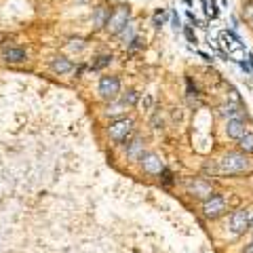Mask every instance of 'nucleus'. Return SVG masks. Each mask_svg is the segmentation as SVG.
<instances>
[{
	"mask_svg": "<svg viewBox=\"0 0 253 253\" xmlns=\"http://www.w3.org/2000/svg\"><path fill=\"white\" fill-rule=\"evenodd\" d=\"M217 169L224 175H239L249 169V158L245 152H228L217 161Z\"/></svg>",
	"mask_w": 253,
	"mask_h": 253,
	"instance_id": "f257e3e1",
	"label": "nucleus"
},
{
	"mask_svg": "<svg viewBox=\"0 0 253 253\" xmlns=\"http://www.w3.org/2000/svg\"><path fill=\"white\" fill-rule=\"evenodd\" d=\"M131 133H133V121L131 118H125V116L116 118V121H112L108 126V135L114 144H123V141H126Z\"/></svg>",
	"mask_w": 253,
	"mask_h": 253,
	"instance_id": "f03ea898",
	"label": "nucleus"
},
{
	"mask_svg": "<svg viewBox=\"0 0 253 253\" xmlns=\"http://www.w3.org/2000/svg\"><path fill=\"white\" fill-rule=\"evenodd\" d=\"M131 21V9L126 4H121V6H116V9L110 13V19H108V23H106V32L108 34H118L126 23Z\"/></svg>",
	"mask_w": 253,
	"mask_h": 253,
	"instance_id": "7ed1b4c3",
	"label": "nucleus"
},
{
	"mask_svg": "<svg viewBox=\"0 0 253 253\" xmlns=\"http://www.w3.org/2000/svg\"><path fill=\"white\" fill-rule=\"evenodd\" d=\"M97 93L101 99L106 101H112L118 97V93H121V81H118V76H101L99 78V84H97Z\"/></svg>",
	"mask_w": 253,
	"mask_h": 253,
	"instance_id": "20e7f679",
	"label": "nucleus"
},
{
	"mask_svg": "<svg viewBox=\"0 0 253 253\" xmlns=\"http://www.w3.org/2000/svg\"><path fill=\"white\" fill-rule=\"evenodd\" d=\"M226 207L228 205H226L224 194H211L209 199H205V203H203V215L207 219H215L226 211Z\"/></svg>",
	"mask_w": 253,
	"mask_h": 253,
	"instance_id": "39448f33",
	"label": "nucleus"
},
{
	"mask_svg": "<svg viewBox=\"0 0 253 253\" xmlns=\"http://www.w3.org/2000/svg\"><path fill=\"white\" fill-rule=\"evenodd\" d=\"M251 228V211L249 209H236L230 215V230L234 234H245Z\"/></svg>",
	"mask_w": 253,
	"mask_h": 253,
	"instance_id": "423d86ee",
	"label": "nucleus"
},
{
	"mask_svg": "<svg viewBox=\"0 0 253 253\" xmlns=\"http://www.w3.org/2000/svg\"><path fill=\"white\" fill-rule=\"evenodd\" d=\"M139 163H141L144 173H148V175H161L165 171V161L156 152H144V156L139 158Z\"/></svg>",
	"mask_w": 253,
	"mask_h": 253,
	"instance_id": "0eeeda50",
	"label": "nucleus"
},
{
	"mask_svg": "<svg viewBox=\"0 0 253 253\" xmlns=\"http://www.w3.org/2000/svg\"><path fill=\"white\" fill-rule=\"evenodd\" d=\"M186 190H188V194L196 196V199H209V196L213 194L211 184L205 181V179H190L186 184Z\"/></svg>",
	"mask_w": 253,
	"mask_h": 253,
	"instance_id": "6e6552de",
	"label": "nucleus"
},
{
	"mask_svg": "<svg viewBox=\"0 0 253 253\" xmlns=\"http://www.w3.org/2000/svg\"><path fill=\"white\" fill-rule=\"evenodd\" d=\"M245 133H247V126H245L243 118H228V121H226V135L230 139L239 141Z\"/></svg>",
	"mask_w": 253,
	"mask_h": 253,
	"instance_id": "1a4fd4ad",
	"label": "nucleus"
},
{
	"mask_svg": "<svg viewBox=\"0 0 253 253\" xmlns=\"http://www.w3.org/2000/svg\"><path fill=\"white\" fill-rule=\"evenodd\" d=\"M2 59L6 63H23L28 59V53L19 49V46H4L2 49Z\"/></svg>",
	"mask_w": 253,
	"mask_h": 253,
	"instance_id": "9d476101",
	"label": "nucleus"
},
{
	"mask_svg": "<svg viewBox=\"0 0 253 253\" xmlns=\"http://www.w3.org/2000/svg\"><path fill=\"white\" fill-rule=\"evenodd\" d=\"M243 114V106H241V101H228V104L224 106H219V116H224L226 121L228 118H241Z\"/></svg>",
	"mask_w": 253,
	"mask_h": 253,
	"instance_id": "9b49d317",
	"label": "nucleus"
},
{
	"mask_svg": "<svg viewBox=\"0 0 253 253\" xmlns=\"http://www.w3.org/2000/svg\"><path fill=\"white\" fill-rule=\"evenodd\" d=\"M110 11L106 4H99L97 9H95V15H93V28L95 30H106V23L110 19Z\"/></svg>",
	"mask_w": 253,
	"mask_h": 253,
	"instance_id": "f8f14e48",
	"label": "nucleus"
},
{
	"mask_svg": "<svg viewBox=\"0 0 253 253\" xmlns=\"http://www.w3.org/2000/svg\"><path fill=\"white\" fill-rule=\"evenodd\" d=\"M51 70L55 74H70L74 70V63L70 61L68 57H53V61H51Z\"/></svg>",
	"mask_w": 253,
	"mask_h": 253,
	"instance_id": "ddd939ff",
	"label": "nucleus"
},
{
	"mask_svg": "<svg viewBox=\"0 0 253 253\" xmlns=\"http://www.w3.org/2000/svg\"><path fill=\"white\" fill-rule=\"evenodd\" d=\"M141 156H144V139H141V137H135L129 146H126V158L135 163V161H139Z\"/></svg>",
	"mask_w": 253,
	"mask_h": 253,
	"instance_id": "4468645a",
	"label": "nucleus"
},
{
	"mask_svg": "<svg viewBox=\"0 0 253 253\" xmlns=\"http://www.w3.org/2000/svg\"><path fill=\"white\" fill-rule=\"evenodd\" d=\"M116 36H118V41H121L123 44H129L133 38L137 36V26H135V21H129L121 32H118Z\"/></svg>",
	"mask_w": 253,
	"mask_h": 253,
	"instance_id": "2eb2a0df",
	"label": "nucleus"
},
{
	"mask_svg": "<svg viewBox=\"0 0 253 253\" xmlns=\"http://www.w3.org/2000/svg\"><path fill=\"white\" fill-rule=\"evenodd\" d=\"M125 110H126V106L123 104V101H114V99H112V101H110V104L106 106L104 114H106V116H121Z\"/></svg>",
	"mask_w": 253,
	"mask_h": 253,
	"instance_id": "dca6fc26",
	"label": "nucleus"
},
{
	"mask_svg": "<svg viewBox=\"0 0 253 253\" xmlns=\"http://www.w3.org/2000/svg\"><path fill=\"white\" fill-rule=\"evenodd\" d=\"M239 148L245 154H253V133H245V135L239 139Z\"/></svg>",
	"mask_w": 253,
	"mask_h": 253,
	"instance_id": "f3484780",
	"label": "nucleus"
},
{
	"mask_svg": "<svg viewBox=\"0 0 253 253\" xmlns=\"http://www.w3.org/2000/svg\"><path fill=\"white\" fill-rule=\"evenodd\" d=\"M121 101H123L126 108H129V106H137V104H139V93L133 91V89H129V91H126L123 97H121Z\"/></svg>",
	"mask_w": 253,
	"mask_h": 253,
	"instance_id": "a211bd4d",
	"label": "nucleus"
},
{
	"mask_svg": "<svg viewBox=\"0 0 253 253\" xmlns=\"http://www.w3.org/2000/svg\"><path fill=\"white\" fill-rule=\"evenodd\" d=\"M110 61H112V55H99L97 61H93L91 70H101V68H106Z\"/></svg>",
	"mask_w": 253,
	"mask_h": 253,
	"instance_id": "6ab92c4d",
	"label": "nucleus"
},
{
	"mask_svg": "<svg viewBox=\"0 0 253 253\" xmlns=\"http://www.w3.org/2000/svg\"><path fill=\"white\" fill-rule=\"evenodd\" d=\"M139 106H141V110H146V112H148V110H152V106H154V95L152 93H146L144 97L139 99Z\"/></svg>",
	"mask_w": 253,
	"mask_h": 253,
	"instance_id": "aec40b11",
	"label": "nucleus"
},
{
	"mask_svg": "<svg viewBox=\"0 0 253 253\" xmlns=\"http://www.w3.org/2000/svg\"><path fill=\"white\" fill-rule=\"evenodd\" d=\"M144 42H146V41H144L141 36H135L129 44H126V49H129L131 53H135V51H139V49H144Z\"/></svg>",
	"mask_w": 253,
	"mask_h": 253,
	"instance_id": "412c9836",
	"label": "nucleus"
},
{
	"mask_svg": "<svg viewBox=\"0 0 253 253\" xmlns=\"http://www.w3.org/2000/svg\"><path fill=\"white\" fill-rule=\"evenodd\" d=\"M207 15L211 19H217V15H219V9H217V4H215V0H211V4H207Z\"/></svg>",
	"mask_w": 253,
	"mask_h": 253,
	"instance_id": "4be33fe9",
	"label": "nucleus"
},
{
	"mask_svg": "<svg viewBox=\"0 0 253 253\" xmlns=\"http://www.w3.org/2000/svg\"><path fill=\"white\" fill-rule=\"evenodd\" d=\"M165 19H167V13H165L163 9L154 13V26H156V28H161L163 23H165Z\"/></svg>",
	"mask_w": 253,
	"mask_h": 253,
	"instance_id": "5701e85b",
	"label": "nucleus"
},
{
	"mask_svg": "<svg viewBox=\"0 0 253 253\" xmlns=\"http://www.w3.org/2000/svg\"><path fill=\"white\" fill-rule=\"evenodd\" d=\"M243 13H245V17H247L249 21L253 19V0H247V2L243 4Z\"/></svg>",
	"mask_w": 253,
	"mask_h": 253,
	"instance_id": "b1692460",
	"label": "nucleus"
},
{
	"mask_svg": "<svg viewBox=\"0 0 253 253\" xmlns=\"http://www.w3.org/2000/svg\"><path fill=\"white\" fill-rule=\"evenodd\" d=\"M184 34H186V38H188V42H194V44H196V34H194L192 28L186 26V28H184Z\"/></svg>",
	"mask_w": 253,
	"mask_h": 253,
	"instance_id": "393cba45",
	"label": "nucleus"
},
{
	"mask_svg": "<svg viewBox=\"0 0 253 253\" xmlns=\"http://www.w3.org/2000/svg\"><path fill=\"white\" fill-rule=\"evenodd\" d=\"M161 175H163V184H165V186H169V184H173V175H171V171H169L167 167H165V171L161 173Z\"/></svg>",
	"mask_w": 253,
	"mask_h": 253,
	"instance_id": "a878e982",
	"label": "nucleus"
},
{
	"mask_svg": "<svg viewBox=\"0 0 253 253\" xmlns=\"http://www.w3.org/2000/svg\"><path fill=\"white\" fill-rule=\"evenodd\" d=\"M171 23H173V30H175V32L181 30V21H179V15H177V13L171 15Z\"/></svg>",
	"mask_w": 253,
	"mask_h": 253,
	"instance_id": "bb28decb",
	"label": "nucleus"
},
{
	"mask_svg": "<svg viewBox=\"0 0 253 253\" xmlns=\"http://www.w3.org/2000/svg\"><path fill=\"white\" fill-rule=\"evenodd\" d=\"M243 253H253V241H251L249 245H245V249H243Z\"/></svg>",
	"mask_w": 253,
	"mask_h": 253,
	"instance_id": "cd10ccee",
	"label": "nucleus"
},
{
	"mask_svg": "<svg viewBox=\"0 0 253 253\" xmlns=\"http://www.w3.org/2000/svg\"><path fill=\"white\" fill-rule=\"evenodd\" d=\"M199 55H201V57H203L205 61H213V59H211V55H207V53H199Z\"/></svg>",
	"mask_w": 253,
	"mask_h": 253,
	"instance_id": "c85d7f7f",
	"label": "nucleus"
},
{
	"mask_svg": "<svg viewBox=\"0 0 253 253\" xmlns=\"http://www.w3.org/2000/svg\"><path fill=\"white\" fill-rule=\"evenodd\" d=\"M251 228H253V215H251Z\"/></svg>",
	"mask_w": 253,
	"mask_h": 253,
	"instance_id": "c756f323",
	"label": "nucleus"
},
{
	"mask_svg": "<svg viewBox=\"0 0 253 253\" xmlns=\"http://www.w3.org/2000/svg\"><path fill=\"white\" fill-rule=\"evenodd\" d=\"M251 23H253V19H251Z\"/></svg>",
	"mask_w": 253,
	"mask_h": 253,
	"instance_id": "7c9ffc66",
	"label": "nucleus"
}]
</instances>
